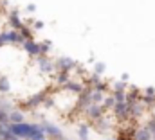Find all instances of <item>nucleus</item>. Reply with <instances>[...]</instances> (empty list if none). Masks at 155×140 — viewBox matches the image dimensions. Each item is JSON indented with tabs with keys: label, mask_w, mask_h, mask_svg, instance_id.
Listing matches in <instances>:
<instances>
[{
	"label": "nucleus",
	"mask_w": 155,
	"mask_h": 140,
	"mask_svg": "<svg viewBox=\"0 0 155 140\" xmlns=\"http://www.w3.org/2000/svg\"><path fill=\"white\" fill-rule=\"evenodd\" d=\"M9 131L22 140H29V137L35 131V122H20V124H11L9 122Z\"/></svg>",
	"instance_id": "obj_1"
},
{
	"label": "nucleus",
	"mask_w": 155,
	"mask_h": 140,
	"mask_svg": "<svg viewBox=\"0 0 155 140\" xmlns=\"http://www.w3.org/2000/svg\"><path fill=\"white\" fill-rule=\"evenodd\" d=\"M0 36H2L5 45L7 43H11V45H24V41H25V38L22 36V33L16 31V29H7V31L0 33Z\"/></svg>",
	"instance_id": "obj_2"
},
{
	"label": "nucleus",
	"mask_w": 155,
	"mask_h": 140,
	"mask_svg": "<svg viewBox=\"0 0 155 140\" xmlns=\"http://www.w3.org/2000/svg\"><path fill=\"white\" fill-rule=\"evenodd\" d=\"M40 124H41V128H43L47 138H51V140H65L63 131H61L58 126H54V124H51V122H47V120H41Z\"/></svg>",
	"instance_id": "obj_3"
},
{
	"label": "nucleus",
	"mask_w": 155,
	"mask_h": 140,
	"mask_svg": "<svg viewBox=\"0 0 155 140\" xmlns=\"http://www.w3.org/2000/svg\"><path fill=\"white\" fill-rule=\"evenodd\" d=\"M54 65H56V72H71L74 67H78V63L72 58H69V56H60V58H56V59H54Z\"/></svg>",
	"instance_id": "obj_4"
},
{
	"label": "nucleus",
	"mask_w": 155,
	"mask_h": 140,
	"mask_svg": "<svg viewBox=\"0 0 155 140\" xmlns=\"http://www.w3.org/2000/svg\"><path fill=\"white\" fill-rule=\"evenodd\" d=\"M105 108L103 104H90L87 110H85V117L88 119V120H92V122H96V120H99L103 115H105Z\"/></svg>",
	"instance_id": "obj_5"
},
{
	"label": "nucleus",
	"mask_w": 155,
	"mask_h": 140,
	"mask_svg": "<svg viewBox=\"0 0 155 140\" xmlns=\"http://www.w3.org/2000/svg\"><path fill=\"white\" fill-rule=\"evenodd\" d=\"M22 49L27 52V56H31V58H38L41 56V47H40V41L36 40H25L24 41V45H22Z\"/></svg>",
	"instance_id": "obj_6"
},
{
	"label": "nucleus",
	"mask_w": 155,
	"mask_h": 140,
	"mask_svg": "<svg viewBox=\"0 0 155 140\" xmlns=\"http://www.w3.org/2000/svg\"><path fill=\"white\" fill-rule=\"evenodd\" d=\"M36 61H38V67H40V70H41L43 74H51V72H54V70H56L54 59H52V58H49L47 54L38 56V58H36Z\"/></svg>",
	"instance_id": "obj_7"
},
{
	"label": "nucleus",
	"mask_w": 155,
	"mask_h": 140,
	"mask_svg": "<svg viewBox=\"0 0 155 140\" xmlns=\"http://www.w3.org/2000/svg\"><path fill=\"white\" fill-rule=\"evenodd\" d=\"M112 113L116 119L126 120V119H130V106H128V103H116V106L112 108Z\"/></svg>",
	"instance_id": "obj_8"
},
{
	"label": "nucleus",
	"mask_w": 155,
	"mask_h": 140,
	"mask_svg": "<svg viewBox=\"0 0 155 140\" xmlns=\"http://www.w3.org/2000/svg\"><path fill=\"white\" fill-rule=\"evenodd\" d=\"M43 101H45V95H43V94H36V95L29 97V99H27V101H25L22 106H24V108H27V110H35V108H36V106H40Z\"/></svg>",
	"instance_id": "obj_9"
},
{
	"label": "nucleus",
	"mask_w": 155,
	"mask_h": 140,
	"mask_svg": "<svg viewBox=\"0 0 155 140\" xmlns=\"http://www.w3.org/2000/svg\"><path fill=\"white\" fill-rule=\"evenodd\" d=\"M134 140H153V135L146 126H141L134 131Z\"/></svg>",
	"instance_id": "obj_10"
},
{
	"label": "nucleus",
	"mask_w": 155,
	"mask_h": 140,
	"mask_svg": "<svg viewBox=\"0 0 155 140\" xmlns=\"http://www.w3.org/2000/svg\"><path fill=\"white\" fill-rule=\"evenodd\" d=\"M9 122L11 124H20V122H25V115L22 110H11L9 111Z\"/></svg>",
	"instance_id": "obj_11"
},
{
	"label": "nucleus",
	"mask_w": 155,
	"mask_h": 140,
	"mask_svg": "<svg viewBox=\"0 0 155 140\" xmlns=\"http://www.w3.org/2000/svg\"><path fill=\"white\" fill-rule=\"evenodd\" d=\"M63 90H65V92H74L76 95H79V94L85 90V86L79 84V83H74V81H69L67 84H63Z\"/></svg>",
	"instance_id": "obj_12"
},
{
	"label": "nucleus",
	"mask_w": 155,
	"mask_h": 140,
	"mask_svg": "<svg viewBox=\"0 0 155 140\" xmlns=\"http://www.w3.org/2000/svg\"><path fill=\"white\" fill-rule=\"evenodd\" d=\"M9 22H11V29H16V31H20V29L24 27L22 20L18 18V11H13V13L9 14Z\"/></svg>",
	"instance_id": "obj_13"
},
{
	"label": "nucleus",
	"mask_w": 155,
	"mask_h": 140,
	"mask_svg": "<svg viewBox=\"0 0 155 140\" xmlns=\"http://www.w3.org/2000/svg\"><path fill=\"white\" fill-rule=\"evenodd\" d=\"M58 75H56V84H67L69 81H71V72H56Z\"/></svg>",
	"instance_id": "obj_14"
},
{
	"label": "nucleus",
	"mask_w": 155,
	"mask_h": 140,
	"mask_svg": "<svg viewBox=\"0 0 155 140\" xmlns=\"http://www.w3.org/2000/svg\"><path fill=\"white\" fill-rule=\"evenodd\" d=\"M9 90H11L9 77H7V75H0V92H2V94H7Z\"/></svg>",
	"instance_id": "obj_15"
},
{
	"label": "nucleus",
	"mask_w": 155,
	"mask_h": 140,
	"mask_svg": "<svg viewBox=\"0 0 155 140\" xmlns=\"http://www.w3.org/2000/svg\"><path fill=\"white\" fill-rule=\"evenodd\" d=\"M116 106V99H114V95L110 94V95H105V101H103V108L105 110H112Z\"/></svg>",
	"instance_id": "obj_16"
},
{
	"label": "nucleus",
	"mask_w": 155,
	"mask_h": 140,
	"mask_svg": "<svg viewBox=\"0 0 155 140\" xmlns=\"http://www.w3.org/2000/svg\"><path fill=\"white\" fill-rule=\"evenodd\" d=\"M78 135H79V140H88V126L81 124L79 129H78Z\"/></svg>",
	"instance_id": "obj_17"
},
{
	"label": "nucleus",
	"mask_w": 155,
	"mask_h": 140,
	"mask_svg": "<svg viewBox=\"0 0 155 140\" xmlns=\"http://www.w3.org/2000/svg\"><path fill=\"white\" fill-rule=\"evenodd\" d=\"M126 90H128V84L124 81H117L112 86V92H126Z\"/></svg>",
	"instance_id": "obj_18"
},
{
	"label": "nucleus",
	"mask_w": 155,
	"mask_h": 140,
	"mask_svg": "<svg viewBox=\"0 0 155 140\" xmlns=\"http://www.w3.org/2000/svg\"><path fill=\"white\" fill-rule=\"evenodd\" d=\"M7 122H9V111L0 106V124H7Z\"/></svg>",
	"instance_id": "obj_19"
},
{
	"label": "nucleus",
	"mask_w": 155,
	"mask_h": 140,
	"mask_svg": "<svg viewBox=\"0 0 155 140\" xmlns=\"http://www.w3.org/2000/svg\"><path fill=\"white\" fill-rule=\"evenodd\" d=\"M40 47H41V56H43V54H47V52L51 50V41H49V40H45V41H41V43H40Z\"/></svg>",
	"instance_id": "obj_20"
},
{
	"label": "nucleus",
	"mask_w": 155,
	"mask_h": 140,
	"mask_svg": "<svg viewBox=\"0 0 155 140\" xmlns=\"http://www.w3.org/2000/svg\"><path fill=\"white\" fill-rule=\"evenodd\" d=\"M20 33H22V36H24L25 40H31V38H33V33H31V29H29V27H25V25L20 29Z\"/></svg>",
	"instance_id": "obj_21"
},
{
	"label": "nucleus",
	"mask_w": 155,
	"mask_h": 140,
	"mask_svg": "<svg viewBox=\"0 0 155 140\" xmlns=\"http://www.w3.org/2000/svg\"><path fill=\"white\" fill-rule=\"evenodd\" d=\"M2 140H22L20 137H16V135H13L11 131H7L5 135H2Z\"/></svg>",
	"instance_id": "obj_22"
},
{
	"label": "nucleus",
	"mask_w": 155,
	"mask_h": 140,
	"mask_svg": "<svg viewBox=\"0 0 155 140\" xmlns=\"http://www.w3.org/2000/svg\"><path fill=\"white\" fill-rule=\"evenodd\" d=\"M105 72V63H96V67H94V74H103Z\"/></svg>",
	"instance_id": "obj_23"
},
{
	"label": "nucleus",
	"mask_w": 155,
	"mask_h": 140,
	"mask_svg": "<svg viewBox=\"0 0 155 140\" xmlns=\"http://www.w3.org/2000/svg\"><path fill=\"white\" fill-rule=\"evenodd\" d=\"M27 11H31V13L36 11V5H35V4H29V5H27Z\"/></svg>",
	"instance_id": "obj_24"
},
{
	"label": "nucleus",
	"mask_w": 155,
	"mask_h": 140,
	"mask_svg": "<svg viewBox=\"0 0 155 140\" xmlns=\"http://www.w3.org/2000/svg\"><path fill=\"white\" fill-rule=\"evenodd\" d=\"M43 27V22H35V29H41Z\"/></svg>",
	"instance_id": "obj_25"
},
{
	"label": "nucleus",
	"mask_w": 155,
	"mask_h": 140,
	"mask_svg": "<svg viewBox=\"0 0 155 140\" xmlns=\"http://www.w3.org/2000/svg\"><path fill=\"white\" fill-rule=\"evenodd\" d=\"M146 94H148V95H153V94H155V88H146Z\"/></svg>",
	"instance_id": "obj_26"
},
{
	"label": "nucleus",
	"mask_w": 155,
	"mask_h": 140,
	"mask_svg": "<svg viewBox=\"0 0 155 140\" xmlns=\"http://www.w3.org/2000/svg\"><path fill=\"white\" fill-rule=\"evenodd\" d=\"M153 140H155V133H153Z\"/></svg>",
	"instance_id": "obj_27"
},
{
	"label": "nucleus",
	"mask_w": 155,
	"mask_h": 140,
	"mask_svg": "<svg viewBox=\"0 0 155 140\" xmlns=\"http://www.w3.org/2000/svg\"><path fill=\"white\" fill-rule=\"evenodd\" d=\"M0 140H2V137H0Z\"/></svg>",
	"instance_id": "obj_28"
},
{
	"label": "nucleus",
	"mask_w": 155,
	"mask_h": 140,
	"mask_svg": "<svg viewBox=\"0 0 155 140\" xmlns=\"http://www.w3.org/2000/svg\"><path fill=\"white\" fill-rule=\"evenodd\" d=\"M65 140H69V138H65Z\"/></svg>",
	"instance_id": "obj_29"
}]
</instances>
